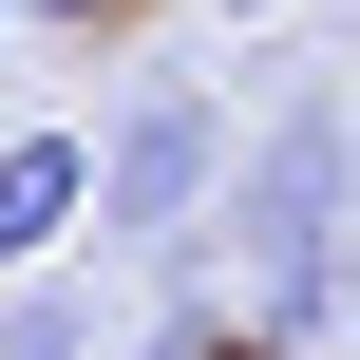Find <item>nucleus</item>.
I'll list each match as a JSON object with an SVG mask.
<instances>
[{"mask_svg": "<svg viewBox=\"0 0 360 360\" xmlns=\"http://www.w3.org/2000/svg\"><path fill=\"white\" fill-rule=\"evenodd\" d=\"M0 360H95V285H0Z\"/></svg>", "mask_w": 360, "mask_h": 360, "instance_id": "4", "label": "nucleus"}, {"mask_svg": "<svg viewBox=\"0 0 360 360\" xmlns=\"http://www.w3.org/2000/svg\"><path fill=\"white\" fill-rule=\"evenodd\" d=\"M228 190H247L228 95L209 76H133L114 133H95V266H171L190 285V247H228Z\"/></svg>", "mask_w": 360, "mask_h": 360, "instance_id": "2", "label": "nucleus"}, {"mask_svg": "<svg viewBox=\"0 0 360 360\" xmlns=\"http://www.w3.org/2000/svg\"><path fill=\"white\" fill-rule=\"evenodd\" d=\"M342 342H360V304H342Z\"/></svg>", "mask_w": 360, "mask_h": 360, "instance_id": "8", "label": "nucleus"}, {"mask_svg": "<svg viewBox=\"0 0 360 360\" xmlns=\"http://www.w3.org/2000/svg\"><path fill=\"white\" fill-rule=\"evenodd\" d=\"M19 19H114V0H19Z\"/></svg>", "mask_w": 360, "mask_h": 360, "instance_id": "5", "label": "nucleus"}, {"mask_svg": "<svg viewBox=\"0 0 360 360\" xmlns=\"http://www.w3.org/2000/svg\"><path fill=\"white\" fill-rule=\"evenodd\" d=\"M0 38H19V0H0Z\"/></svg>", "mask_w": 360, "mask_h": 360, "instance_id": "7", "label": "nucleus"}, {"mask_svg": "<svg viewBox=\"0 0 360 360\" xmlns=\"http://www.w3.org/2000/svg\"><path fill=\"white\" fill-rule=\"evenodd\" d=\"M228 304L247 342L304 360L360 304V76H285L247 114V190H228Z\"/></svg>", "mask_w": 360, "mask_h": 360, "instance_id": "1", "label": "nucleus"}, {"mask_svg": "<svg viewBox=\"0 0 360 360\" xmlns=\"http://www.w3.org/2000/svg\"><path fill=\"white\" fill-rule=\"evenodd\" d=\"M95 247V133H0V285H57Z\"/></svg>", "mask_w": 360, "mask_h": 360, "instance_id": "3", "label": "nucleus"}, {"mask_svg": "<svg viewBox=\"0 0 360 360\" xmlns=\"http://www.w3.org/2000/svg\"><path fill=\"white\" fill-rule=\"evenodd\" d=\"M228 19H285V0H228Z\"/></svg>", "mask_w": 360, "mask_h": 360, "instance_id": "6", "label": "nucleus"}]
</instances>
